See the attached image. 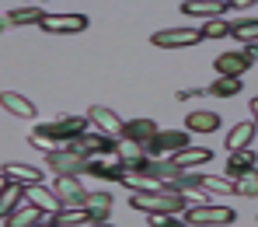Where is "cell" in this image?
I'll return each mask as SVG.
<instances>
[{"mask_svg": "<svg viewBox=\"0 0 258 227\" xmlns=\"http://www.w3.org/2000/svg\"><path fill=\"white\" fill-rule=\"evenodd\" d=\"M87 123H91V119H84V116H59V119H52V123L35 126V130L28 133V143L39 147V150H45V154L67 150L77 136L87 133Z\"/></svg>", "mask_w": 258, "mask_h": 227, "instance_id": "1", "label": "cell"}, {"mask_svg": "<svg viewBox=\"0 0 258 227\" xmlns=\"http://www.w3.org/2000/svg\"><path fill=\"white\" fill-rule=\"evenodd\" d=\"M129 206L147 213V217H178L188 210V199L181 192H171V189H161V192H133L129 196Z\"/></svg>", "mask_w": 258, "mask_h": 227, "instance_id": "2", "label": "cell"}, {"mask_svg": "<svg viewBox=\"0 0 258 227\" xmlns=\"http://www.w3.org/2000/svg\"><path fill=\"white\" fill-rule=\"evenodd\" d=\"M185 220L192 227H227L237 220V213L230 206H220V203H206V206H188L185 210Z\"/></svg>", "mask_w": 258, "mask_h": 227, "instance_id": "3", "label": "cell"}, {"mask_svg": "<svg viewBox=\"0 0 258 227\" xmlns=\"http://www.w3.org/2000/svg\"><path fill=\"white\" fill-rule=\"evenodd\" d=\"M45 164H49V172H56V179H63V175H84L87 168H91V157L84 154H77V150H56V154H45Z\"/></svg>", "mask_w": 258, "mask_h": 227, "instance_id": "4", "label": "cell"}, {"mask_svg": "<svg viewBox=\"0 0 258 227\" xmlns=\"http://www.w3.org/2000/svg\"><path fill=\"white\" fill-rule=\"evenodd\" d=\"M188 147V133L185 130H161V133L154 136V140H147L143 143V150H147V157H157V154H181Z\"/></svg>", "mask_w": 258, "mask_h": 227, "instance_id": "5", "label": "cell"}, {"mask_svg": "<svg viewBox=\"0 0 258 227\" xmlns=\"http://www.w3.org/2000/svg\"><path fill=\"white\" fill-rule=\"evenodd\" d=\"M56 196H59V203H63V210H84L87 206V192L81 179L77 175H63V179H56V189H52Z\"/></svg>", "mask_w": 258, "mask_h": 227, "instance_id": "6", "label": "cell"}, {"mask_svg": "<svg viewBox=\"0 0 258 227\" xmlns=\"http://www.w3.org/2000/svg\"><path fill=\"white\" fill-rule=\"evenodd\" d=\"M115 147H119V140H115V136H105V133H84V136H77V140L70 143V150H77V154H84V157L115 154Z\"/></svg>", "mask_w": 258, "mask_h": 227, "instance_id": "7", "label": "cell"}, {"mask_svg": "<svg viewBox=\"0 0 258 227\" xmlns=\"http://www.w3.org/2000/svg\"><path fill=\"white\" fill-rule=\"evenodd\" d=\"M150 42L157 49H188V45L203 42V32H196V28H168V32H154Z\"/></svg>", "mask_w": 258, "mask_h": 227, "instance_id": "8", "label": "cell"}, {"mask_svg": "<svg viewBox=\"0 0 258 227\" xmlns=\"http://www.w3.org/2000/svg\"><path fill=\"white\" fill-rule=\"evenodd\" d=\"M42 32H52V35H74V32H84L87 28V18L84 14H45Z\"/></svg>", "mask_w": 258, "mask_h": 227, "instance_id": "9", "label": "cell"}, {"mask_svg": "<svg viewBox=\"0 0 258 227\" xmlns=\"http://www.w3.org/2000/svg\"><path fill=\"white\" fill-rule=\"evenodd\" d=\"M87 119H91V126H98V133L122 140V126H126V123H122L112 108H105V105H91V108H87Z\"/></svg>", "mask_w": 258, "mask_h": 227, "instance_id": "10", "label": "cell"}, {"mask_svg": "<svg viewBox=\"0 0 258 227\" xmlns=\"http://www.w3.org/2000/svg\"><path fill=\"white\" fill-rule=\"evenodd\" d=\"M181 11H185L188 18L216 21V18H223V14L230 11V4H227V0H185V4H181Z\"/></svg>", "mask_w": 258, "mask_h": 227, "instance_id": "11", "label": "cell"}, {"mask_svg": "<svg viewBox=\"0 0 258 227\" xmlns=\"http://www.w3.org/2000/svg\"><path fill=\"white\" fill-rule=\"evenodd\" d=\"M0 175H4V185L11 182V185H42V172L39 168H32V164H14V161H7L4 168H0Z\"/></svg>", "mask_w": 258, "mask_h": 227, "instance_id": "12", "label": "cell"}, {"mask_svg": "<svg viewBox=\"0 0 258 227\" xmlns=\"http://www.w3.org/2000/svg\"><path fill=\"white\" fill-rule=\"evenodd\" d=\"M251 63H255V60H251L244 49H237V52H220V56H216V70H220V77H241Z\"/></svg>", "mask_w": 258, "mask_h": 227, "instance_id": "13", "label": "cell"}, {"mask_svg": "<svg viewBox=\"0 0 258 227\" xmlns=\"http://www.w3.org/2000/svg\"><path fill=\"white\" fill-rule=\"evenodd\" d=\"M157 133H161V130H157V123H154L150 116L126 119V126H122V140H133V143H147V140H154Z\"/></svg>", "mask_w": 258, "mask_h": 227, "instance_id": "14", "label": "cell"}, {"mask_svg": "<svg viewBox=\"0 0 258 227\" xmlns=\"http://www.w3.org/2000/svg\"><path fill=\"white\" fill-rule=\"evenodd\" d=\"M210 157H213L210 147H185L181 154H171V164L174 168H203V164H210Z\"/></svg>", "mask_w": 258, "mask_h": 227, "instance_id": "15", "label": "cell"}, {"mask_svg": "<svg viewBox=\"0 0 258 227\" xmlns=\"http://www.w3.org/2000/svg\"><path fill=\"white\" fill-rule=\"evenodd\" d=\"M0 101H4V112H7V116H18V119H32V116H39L35 105H32L25 94H18V91H4Z\"/></svg>", "mask_w": 258, "mask_h": 227, "instance_id": "16", "label": "cell"}, {"mask_svg": "<svg viewBox=\"0 0 258 227\" xmlns=\"http://www.w3.org/2000/svg\"><path fill=\"white\" fill-rule=\"evenodd\" d=\"M251 168H258V157L251 147H244V150H230L227 154V172L237 179V175H244V172H251Z\"/></svg>", "mask_w": 258, "mask_h": 227, "instance_id": "17", "label": "cell"}, {"mask_svg": "<svg viewBox=\"0 0 258 227\" xmlns=\"http://www.w3.org/2000/svg\"><path fill=\"white\" fill-rule=\"evenodd\" d=\"M84 210L91 213V220H94V224H108V213H112V196H108V192H91Z\"/></svg>", "mask_w": 258, "mask_h": 227, "instance_id": "18", "label": "cell"}, {"mask_svg": "<svg viewBox=\"0 0 258 227\" xmlns=\"http://www.w3.org/2000/svg\"><path fill=\"white\" fill-rule=\"evenodd\" d=\"M119 185H126L133 192H161V189H164L161 179H154V175H147V172H126Z\"/></svg>", "mask_w": 258, "mask_h": 227, "instance_id": "19", "label": "cell"}, {"mask_svg": "<svg viewBox=\"0 0 258 227\" xmlns=\"http://www.w3.org/2000/svg\"><path fill=\"white\" fill-rule=\"evenodd\" d=\"M39 224H42V210L32 206V203H25V206L14 210L11 217H4V227H39Z\"/></svg>", "mask_w": 258, "mask_h": 227, "instance_id": "20", "label": "cell"}, {"mask_svg": "<svg viewBox=\"0 0 258 227\" xmlns=\"http://www.w3.org/2000/svg\"><path fill=\"white\" fill-rule=\"evenodd\" d=\"M251 140H255V123H237V126L227 133V154H230V150H244Z\"/></svg>", "mask_w": 258, "mask_h": 227, "instance_id": "21", "label": "cell"}, {"mask_svg": "<svg viewBox=\"0 0 258 227\" xmlns=\"http://www.w3.org/2000/svg\"><path fill=\"white\" fill-rule=\"evenodd\" d=\"M42 18H45L42 7H14V11H7L4 25H42Z\"/></svg>", "mask_w": 258, "mask_h": 227, "instance_id": "22", "label": "cell"}, {"mask_svg": "<svg viewBox=\"0 0 258 227\" xmlns=\"http://www.w3.org/2000/svg\"><path fill=\"white\" fill-rule=\"evenodd\" d=\"M185 126H188L192 133H216V130H220V116H216V112H192V116L185 119Z\"/></svg>", "mask_w": 258, "mask_h": 227, "instance_id": "23", "label": "cell"}, {"mask_svg": "<svg viewBox=\"0 0 258 227\" xmlns=\"http://www.w3.org/2000/svg\"><path fill=\"white\" fill-rule=\"evenodd\" d=\"M25 206V185H4V206H0V213L4 217H11L14 210H21Z\"/></svg>", "mask_w": 258, "mask_h": 227, "instance_id": "24", "label": "cell"}, {"mask_svg": "<svg viewBox=\"0 0 258 227\" xmlns=\"http://www.w3.org/2000/svg\"><path fill=\"white\" fill-rule=\"evenodd\" d=\"M52 224L56 227H87V224H94V220H91L87 210H59L52 217Z\"/></svg>", "mask_w": 258, "mask_h": 227, "instance_id": "25", "label": "cell"}, {"mask_svg": "<svg viewBox=\"0 0 258 227\" xmlns=\"http://www.w3.org/2000/svg\"><path fill=\"white\" fill-rule=\"evenodd\" d=\"M234 196H244V199H258V172H244L234 179Z\"/></svg>", "mask_w": 258, "mask_h": 227, "instance_id": "26", "label": "cell"}, {"mask_svg": "<svg viewBox=\"0 0 258 227\" xmlns=\"http://www.w3.org/2000/svg\"><path fill=\"white\" fill-rule=\"evenodd\" d=\"M203 192H210V196H230L234 192V179H220V175H203V185H199Z\"/></svg>", "mask_w": 258, "mask_h": 227, "instance_id": "27", "label": "cell"}, {"mask_svg": "<svg viewBox=\"0 0 258 227\" xmlns=\"http://www.w3.org/2000/svg\"><path fill=\"white\" fill-rule=\"evenodd\" d=\"M206 91H210V94H216V98H234V94L241 91V77H216Z\"/></svg>", "mask_w": 258, "mask_h": 227, "instance_id": "28", "label": "cell"}, {"mask_svg": "<svg viewBox=\"0 0 258 227\" xmlns=\"http://www.w3.org/2000/svg\"><path fill=\"white\" fill-rule=\"evenodd\" d=\"M230 35L241 39L244 45H255L258 42V18H251V21H237V25L230 28Z\"/></svg>", "mask_w": 258, "mask_h": 227, "instance_id": "29", "label": "cell"}, {"mask_svg": "<svg viewBox=\"0 0 258 227\" xmlns=\"http://www.w3.org/2000/svg\"><path fill=\"white\" fill-rule=\"evenodd\" d=\"M230 21H223V18H216V21H206L203 25V39H223V35H230Z\"/></svg>", "mask_w": 258, "mask_h": 227, "instance_id": "30", "label": "cell"}, {"mask_svg": "<svg viewBox=\"0 0 258 227\" xmlns=\"http://www.w3.org/2000/svg\"><path fill=\"white\" fill-rule=\"evenodd\" d=\"M199 94H206V88H185V91H178V98H181V101H188V98H199Z\"/></svg>", "mask_w": 258, "mask_h": 227, "instance_id": "31", "label": "cell"}, {"mask_svg": "<svg viewBox=\"0 0 258 227\" xmlns=\"http://www.w3.org/2000/svg\"><path fill=\"white\" fill-rule=\"evenodd\" d=\"M251 116H255L251 123H255V126H258V94H255V98H251Z\"/></svg>", "mask_w": 258, "mask_h": 227, "instance_id": "32", "label": "cell"}, {"mask_svg": "<svg viewBox=\"0 0 258 227\" xmlns=\"http://www.w3.org/2000/svg\"><path fill=\"white\" fill-rule=\"evenodd\" d=\"M244 52H248L251 60H258V42H255V45H244Z\"/></svg>", "mask_w": 258, "mask_h": 227, "instance_id": "33", "label": "cell"}, {"mask_svg": "<svg viewBox=\"0 0 258 227\" xmlns=\"http://www.w3.org/2000/svg\"><path fill=\"white\" fill-rule=\"evenodd\" d=\"M87 227H108V224H87Z\"/></svg>", "mask_w": 258, "mask_h": 227, "instance_id": "34", "label": "cell"}, {"mask_svg": "<svg viewBox=\"0 0 258 227\" xmlns=\"http://www.w3.org/2000/svg\"><path fill=\"white\" fill-rule=\"evenodd\" d=\"M39 227H56V224H39Z\"/></svg>", "mask_w": 258, "mask_h": 227, "instance_id": "35", "label": "cell"}, {"mask_svg": "<svg viewBox=\"0 0 258 227\" xmlns=\"http://www.w3.org/2000/svg\"><path fill=\"white\" fill-rule=\"evenodd\" d=\"M188 227H192V224H188Z\"/></svg>", "mask_w": 258, "mask_h": 227, "instance_id": "36", "label": "cell"}]
</instances>
